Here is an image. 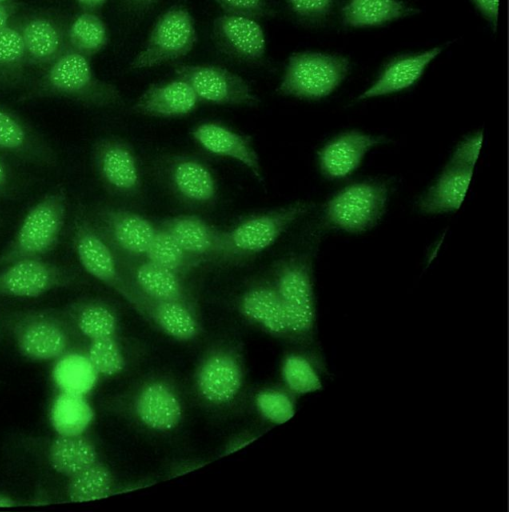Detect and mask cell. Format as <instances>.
<instances>
[{
    "instance_id": "1",
    "label": "cell",
    "mask_w": 509,
    "mask_h": 512,
    "mask_svg": "<svg viewBox=\"0 0 509 512\" xmlns=\"http://www.w3.org/2000/svg\"><path fill=\"white\" fill-rule=\"evenodd\" d=\"M48 98L68 99L95 108L112 107L123 102L118 87L97 77L89 59L70 49L43 69L36 79L28 82L18 102Z\"/></svg>"
},
{
    "instance_id": "2",
    "label": "cell",
    "mask_w": 509,
    "mask_h": 512,
    "mask_svg": "<svg viewBox=\"0 0 509 512\" xmlns=\"http://www.w3.org/2000/svg\"><path fill=\"white\" fill-rule=\"evenodd\" d=\"M5 326L18 352L33 362H55L76 347L78 334L62 309L14 311Z\"/></svg>"
},
{
    "instance_id": "3",
    "label": "cell",
    "mask_w": 509,
    "mask_h": 512,
    "mask_svg": "<svg viewBox=\"0 0 509 512\" xmlns=\"http://www.w3.org/2000/svg\"><path fill=\"white\" fill-rule=\"evenodd\" d=\"M68 194L57 185L29 208L16 232L0 252V269L20 259L43 257L61 238L67 216Z\"/></svg>"
},
{
    "instance_id": "4",
    "label": "cell",
    "mask_w": 509,
    "mask_h": 512,
    "mask_svg": "<svg viewBox=\"0 0 509 512\" xmlns=\"http://www.w3.org/2000/svg\"><path fill=\"white\" fill-rule=\"evenodd\" d=\"M71 240L82 268L92 277L112 288L134 305L138 298L121 269L118 256L102 235L89 209L77 203L71 225Z\"/></svg>"
},
{
    "instance_id": "5",
    "label": "cell",
    "mask_w": 509,
    "mask_h": 512,
    "mask_svg": "<svg viewBox=\"0 0 509 512\" xmlns=\"http://www.w3.org/2000/svg\"><path fill=\"white\" fill-rule=\"evenodd\" d=\"M272 284L282 301L289 336L310 337L316 327V302L309 259L297 255L279 261Z\"/></svg>"
},
{
    "instance_id": "6",
    "label": "cell",
    "mask_w": 509,
    "mask_h": 512,
    "mask_svg": "<svg viewBox=\"0 0 509 512\" xmlns=\"http://www.w3.org/2000/svg\"><path fill=\"white\" fill-rule=\"evenodd\" d=\"M349 65L348 58L342 55L293 53L288 58L277 92L300 99L325 98L343 82Z\"/></svg>"
},
{
    "instance_id": "7",
    "label": "cell",
    "mask_w": 509,
    "mask_h": 512,
    "mask_svg": "<svg viewBox=\"0 0 509 512\" xmlns=\"http://www.w3.org/2000/svg\"><path fill=\"white\" fill-rule=\"evenodd\" d=\"M389 193L390 186L384 181L363 180L349 184L325 203V220L342 231L363 233L383 217Z\"/></svg>"
},
{
    "instance_id": "8",
    "label": "cell",
    "mask_w": 509,
    "mask_h": 512,
    "mask_svg": "<svg viewBox=\"0 0 509 512\" xmlns=\"http://www.w3.org/2000/svg\"><path fill=\"white\" fill-rule=\"evenodd\" d=\"M312 208L308 202L293 204L243 219L225 230L228 264L238 263L271 245L299 218Z\"/></svg>"
},
{
    "instance_id": "9",
    "label": "cell",
    "mask_w": 509,
    "mask_h": 512,
    "mask_svg": "<svg viewBox=\"0 0 509 512\" xmlns=\"http://www.w3.org/2000/svg\"><path fill=\"white\" fill-rule=\"evenodd\" d=\"M197 42L195 22L182 6L166 10L155 22L143 49L130 62L132 69L156 67L186 56Z\"/></svg>"
},
{
    "instance_id": "10",
    "label": "cell",
    "mask_w": 509,
    "mask_h": 512,
    "mask_svg": "<svg viewBox=\"0 0 509 512\" xmlns=\"http://www.w3.org/2000/svg\"><path fill=\"white\" fill-rule=\"evenodd\" d=\"M83 283L73 269L43 259L25 258L0 269V296L38 298L50 291L67 289Z\"/></svg>"
},
{
    "instance_id": "11",
    "label": "cell",
    "mask_w": 509,
    "mask_h": 512,
    "mask_svg": "<svg viewBox=\"0 0 509 512\" xmlns=\"http://www.w3.org/2000/svg\"><path fill=\"white\" fill-rule=\"evenodd\" d=\"M174 72L194 91L200 101L255 107L259 97L238 74L215 65L177 64Z\"/></svg>"
},
{
    "instance_id": "12",
    "label": "cell",
    "mask_w": 509,
    "mask_h": 512,
    "mask_svg": "<svg viewBox=\"0 0 509 512\" xmlns=\"http://www.w3.org/2000/svg\"><path fill=\"white\" fill-rule=\"evenodd\" d=\"M89 213L117 256L145 255L157 225L136 212L107 204L96 205Z\"/></svg>"
},
{
    "instance_id": "13",
    "label": "cell",
    "mask_w": 509,
    "mask_h": 512,
    "mask_svg": "<svg viewBox=\"0 0 509 512\" xmlns=\"http://www.w3.org/2000/svg\"><path fill=\"white\" fill-rule=\"evenodd\" d=\"M68 23L54 10H37L17 16L30 67L43 70L68 50Z\"/></svg>"
},
{
    "instance_id": "14",
    "label": "cell",
    "mask_w": 509,
    "mask_h": 512,
    "mask_svg": "<svg viewBox=\"0 0 509 512\" xmlns=\"http://www.w3.org/2000/svg\"><path fill=\"white\" fill-rule=\"evenodd\" d=\"M92 161L108 190L127 197L139 195L142 188L139 165L125 141L116 138L96 140L92 146Z\"/></svg>"
},
{
    "instance_id": "15",
    "label": "cell",
    "mask_w": 509,
    "mask_h": 512,
    "mask_svg": "<svg viewBox=\"0 0 509 512\" xmlns=\"http://www.w3.org/2000/svg\"><path fill=\"white\" fill-rule=\"evenodd\" d=\"M121 269L138 300L181 302L192 306V296L183 277L147 258L120 257Z\"/></svg>"
},
{
    "instance_id": "16",
    "label": "cell",
    "mask_w": 509,
    "mask_h": 512,
    "mask_svg": "<svg viewBox=\"0 0 509 512\" xmlns=\"http://www.w3.org/2000/svg\"><path fill=\"white\" fill-rule=\"evenodd\" d=\"M38 167L57 164V154L47 140L15 111L0 104V153Z\"/></svg>"
},
{
    "instance_id": "17",
    "label": "cell",
    "mask_w": 509,
    "mask_h": 512,
    "mask_svg": "<svg viewBox=\"0 0 509 512\" xmlns=\"http://www.w3.org/2000/svg\"><path fill=\"white\" fill-rule=\"evenodd\" d=\"M159 225L189 253L204 264H228L225 230H221L197 215H177L163 219Z\"/></svg>"
},
{
    "instance_id": "18",
    "label": "cell",
    "mask_w": 509,
    "mask_h": 512,
    "mask_svg": "<svg viewBox=\"0 0 509 512\" xmlns=\"http://www.w3.org/2000/svg\"><path fill=\"white\" fill-rule=\"evenodd\" d=\"M386 142L383 136L358 130L342 132L318 152V164L328 179H343L352 174L372 148Z\"/></svg>"
},
{
    "instance_id": "19",
    "label": "cell",
    "mask_w": 509,
    "mask_h": 512,
    "mask_svg": "<svg viewBox=\"0 0 509 512\" xmlns=\"http://www.w3.org/2000/svg\"><path fill=\"white\" fill-rule=\"evenodd\" d=\"M167 183L179 199L195 207L212 205L217 197V185L209 168L188 156H175L166 161Z\"/></svg>"
},
{
    "instance_id": "20",
    "label": "cell",
    "mask_w": 509,
    "mask_h": 512,
    "mask_svg": "<svg viewBox=\"0 0 509 512\" xmlns=\"http://www.w3.org/2000/svg\"><path fill=\"white\" fill-rule=\"evenodd\" d=\"M192 137L206 151L233 159L246 167L258 181L264 180L260 159L250 136L219 123L205 122L193 129Z\"/></svg>"
},
{
    "instance_id": "21",
    "label": "cell",
    "mask_w": 509,
    "mask_h": 512,
    "mask_svg": "<svg viewBox=\"0 0 509 512\" xmlns=\"http://www.w3.org/2000/svg\"><path fill=\"white\" fill-rule=\"evenodd\" d=\"M213 36L223 51L243 61L257 62L265 56V34L255 19L220 15L213 22Z\"/></svg>"
},
{
    "instance_id": "22",
    "label": "cell",
    "mask_w": 509,
    "mask_h": 512,
    "mask_svg": "<svg viewBox=\"0 0 509 512\" xmlns=\"http://www.w3.org/2000/svg\"><path fill=\"white\" fill-rule=\"evenodd\" d=\"M200 100L192 88L178 78L150 85L135 101L132 111L137 114L171 118L191 113Z\"/></svg>"
},
{
    "instance_id": "23",
    "label": "cell",
    "mask_w": 509,
    "mask_h": 512,
    "mask_svg": "<svg viewBox=\"0 0 509 512\" xmlns=\"http://www.w3.org/2000/svg\"><path fill=\"white\" fill-rule=\"evenodd\" d=\"M196 384L200 395L216 405L232 401L242 386V371L236 359L226 353H215L201 364Z\"/></svg>"
},
{
    "instance_id": "24",
    "label": "cell",
    "mask_w": 509,
    "mask_h": 512,
    "mask_svg": "<svg viewBox=\"0 0 509 512\" xmlns=\"http://www.w3.org/2000/svg\"><path fill=\"white\" fill-rule=\"evenodd\" d=\"M135 411L139 420L155 431H170L180 423L182 405L176 393L163 382H151L139 392Z\"/></svg>"
},
{
    "instance_id": "25",
    "label": "cell",
    "mask_w": 509,
    "mask_h": 512,
    "mask_svg": "<svg viewBox=\"0 0 509 512\" xmlns=\"http://www.w3.org/2000/svg\"><path fill=\"white\" fill-rule=\"evenodd\" d=\"M442 51L434 47L421 53L396 58L384 68L376 81L358 97L365 100L405 90L414 85Z\"/></svg>"
},
{
    "instance_id": "26",
    "label": "cell",
    "mask_w": 509,
    "mask_h": 512,
    "mask_svg": "<svg viewBox=\"0 0 509 512\" xmlns=\"http://www.w3.org/2000/svg\"><path fill=\"white\" fill-rule=\"evenodd\" d=\"M473 170L448 163L419 198L418 209L425 214H443L458 210L467 194Z\"/></svg>"
},
{
    "instance_id": "27",
    "label": "cell",
    "mask_w": 509,
    "mask_h": 512,
    "mask_svg": "<svg viewBox=\"0 0 509 512\" xmlns=\"http://www.w3.org/2000/svg\"><path fill=\"white\" fill-rule=\"evenodd\" d=\"M62 310L78 336L88 341L115 337L117 315L106 302L81 298L68 303Z\"/></svg>"
},
{
    "instance_id": "28",
    "label": "cell",
    "mask_w": 509,
    "mask_h": 512,
    "mask_svg": "<svg viewBox=\"0 0 509 512\" xmlns=\"http://www.w3.org/2000/svg\"><path fill=\"white\" fill-rule=\"evenodd\" d=\"M50 467L59 475L69 478L98 460V452L93 441L83 434H57L46 448Z\"/></svg>"
},
{
    "instance_id": "29",
    "label": "cell",
    "mask_w": 509,
    "mask_h": 512,
    "mask_svg": "<svg viewBox=\"0 0 509 512\" xmlns=\"http://www.w3.org/2000/svg\"><path fill=\"white\" fill-rule=\"evenodd\" d=\"M241 313L276 336H289L283 305L272 283H259L249 288L239 303Z\"/></svg>"
},
{
    "instance_id": "30",
    "label": "cell",
    "mask_w": 509,
    "mask_h": 512,
    "mask_svg": "<svg viewBox=\"0 0 509 512\" xmlns=\"http://www.w3.org/2000/svg\"><path fill=\"white\" fill-rule=\"evenodd\" d=\"M29 67L16 18L0 30V91L25 87Z\"/></svg>"
},
{
    "instance_id": "31",
    "label": "cell",
    "mask_w": 509,
    "mask_h": 512,
    "mask_svg": "<svg viewBox=\"0 0 509 512\" xmlns=\"http://www.w3.org/2000/svg\"><path fill=\"white\" fill-rule=\"evenodd\" d=\"M418 12L400 0H347L342 18L345 25L361 28L383 25Z\"/></svg>"
},
{
    "instance_id": "32",
    "label": "cell",
    "mask_w": 509,
    "mask_h": 512,
    "mask_svg": "<svg viewBox=\"0 0 509 512\" xmlns=\"http://www.w3.org/2000/svg\"><path fill=\"white\" fill-rule=\"evenodd\" d=\"M52 377L59 391L86 396L99 375L85 353L74 350L55 361Z\"/></svg>"
},
{
    "instance_id": "33",
    "label": "cell",
    "mask_w": 509,
    "mask_h": 512,
    "mask_svg": "<svg viewBox=\"0 0 509 512\" xmlns=\"http://www.w3.org/2000/svg\"><path fill=\"white\" fill-rule=\"evenodd\" d=\"M50 419L57 434H83L94 419V410L85 396L59 391L51 406Z\"/></svg>"
},
{
    "instance_id": "34",
    "label": "cell",
    "mask_w": 509,
    "mask_h": 512,
    "mask_svg": "<svg viewBox=\"0 0 509 512\" xmlns=\"http://www.w3.org/2000/svg\"><path fill=\"white\" fill-rule=\"evenodd\" d=\"M108 42L107 27L98 13L82 11L68 23V49L88 59L105 49Z\"/></svg>"
},
{
    "instance_id": "35",
    "label": "cell",
    "mask_w": 509,
    "mask_h": 512,
    "mask_svg": "<svg viewBox=\"0 0 509 512\" xmlns=\"http://www.w3.org/2000/svg\"><path fill=\"white\" fill-rule=\"evenodd\" d=\"M144 257L182 277L204 264L202 260L185 250L160 225H157Z\"/></svg>"
},
{
    "instance_id": "36",
    "label": "cell",
    "mask_w": 509,
    "mask_h": 512,
    "mask_svg": "<svg viewBox=\"0 0 509 512\" xmlns=\"http://www.w3.org/2000/svg\"><path fill=\"white\" fill-rule=\"evenodd\" d=\"M281 375L289 392L308 395L323 389V366L319 359L301 353L285 356Z\"/></svg>"
},
{
    "instance_id": "37",
    "label": "cell",
    "mask_w": 509,
    "mask_h": 512,
    "mask_svg": "<svg viewBox=\"0 0 509 512\" xmlns=\"http://www.w3.org/2000/svg\"><path fill=\"white\" fill-rule=\"evenodd\" d=\"M114 478L109 468L97 461L67 478L65 494L69 502L82 503L106 498L113 493Z\"/></svg>"
},
{
    "instance_id": "38",
    "label": "cell",
    "mask_w": 509,
    "mask_h": 512,
    "mask_svg": "<svg viewBox=\"0 0 509 512\" xmlns=\"http://www.w3.org/2000/svg\"><path fill=\"white\" fill-rule=\"evenodd\" d=\"M142 304H149L152 317L169 336L181 341H188L197 336L199 325L190 306L181 302H155L144 299Z\"/></svg>"
},
{
    "instance_id": "39",
    "label": "cell",
    "mask_w": 509,
    "mask_h": 512,
    "mask_svg": "<svg viewBox=\"0 0 509 512\" xmlns=\"http://www.w3.org/2000/svg\"><path fill=\"white\" fill-rule=\"evenodd\" d=\"M85 355L99 376L112 377L124 370L125 359L115 337L89 341Z\"/></svg>"
},
{
    "instance_id": "40",
    "label": "cell",
    "mask_w": 509,
    "mask_h": 512,
    "mask_svg": "<svg viewBox=\"0 0 509 512\" xmlns=\"http://www.w3.org/2000/svg\"><path fill=\"white\" fill-rule=\"evenodd\" d=\"M255 405L263 418L276 425L285 424L296 413L292 395L278 389L260 391L255 397Z\"/></svg>"
},
{
    "instance_id": "41",
    "label": "cell",
    "mask_w": 509,
    "mask_h": 512,
    "mask_svg": "<svg viewBox=\"0 0 509 512\" xmlns=\"http://www.w3.org/2000/svg\"><path fill=\"white\" fill-rule=\"evenodd\" d=\"M226 14L252 19L268 18L275 11L268 0H214Z\"/></svg>"
},
{
    "instance_id": "42",
    "label": "cell",
    "mask_w": 509,
    "mask_h": 512,
    "mask_svg": "<svg viewBox=\"0 0 509 512\" xmlns=\"http://www.w3.org/2000/svg\"><path fill=\"white\" fill-rule=\"evenodd\" d=\"M482 143V132H476L466 137L457 145L448 163L474 169L482 148Z\"/></svg>"
},
{
    "instance_id": "43",
    "label": "cell",
    "mask_w": 509,
    "mask_h": 512,
    "mask_svg": "<svg viewBox=\"0 0 509 512\" xmlns=\"http://www.w3.org/2000/svg\"><path fill=\"white\" fill-rule=\"evenodd\" d=\"M298 17L309 21H322L333 8L334 0H286Z\"/></svg>"
},
{
    "instance_id": "44",
    "label": "cell",
    "mask_w": 509,
    "mask_h": 512,
    "mask_svg": "<svg viewBox=\"0 0 509 512\" xmlns=\"http://www.w3.org/2000/svg\"><path fill=\"white\" fill-rule=\"evenodd\" d=\"M483 18L496 31L499 16V0H471Z\"/></svg>"
},
{
    "instance_id": "45",
    "label": "cell",
    "mask_w": 509,
    "mask_h": 512,
    "mask_svg": "<svg viewBox=\"0 0 509 512\" xmlns=\"http://www.w3.org/2000/svg\"><path fill=\"white\" fill-rule=\"evenodd\" d=\"M21 3L9 0L0 2V30L9 25L20 14Z\"/></svg>"
},
{
    "instance_id": "46",
    "label": "cell",
    "mask_w": 509,
    "mask_h": 512,
    "mask_svg": "<svg viewBox=\"0 0 509 512\" xmlns=\"http://www.w3.org/2000/svg\"><path fill=\"white\" fill-rule=\"evenodd\" d=\"M12 181V171L0 153V197L4 195L10 187Z\"/></svg>"
},
{
    "instance_id": "47",
    "label": "cell",
    "mask_w": 509,
    "mask_h": 512,
    "mask_svg": "<svg viewBox=\"0 0 509 512\" xmlns=\"http://www.w3.org/2000/svg\"><path fill=\"white\" fill-rule=\"evenodd\" d=\"M79 8L84 12L99 13L107 0H75Z\"/></svg>"
},
{
    "instance_id": "48",
    "label": "cell",
    "mask_w": 509,
    "mask_h": 512,
    "mask_svg": "<svg viewBox=\"0 0 509 512\" xmlns=\"http://www.w3.org/2000/svg\"><path fill=\"white\" fill-rule=\"evenodd\" d=\"M19 504L20 503L18 502V500H16L12 496L0 492V507L1 508L16 507Z\"/></svg>"
},
{
    "instance_id": "49",
    "label": "cell",
    "mask_w": 509,
    "mask_h": 512,
    "mask_svg": "<svg viewBox=\"0 0 509 512\" xmlns=\"http://www.w3.org/2000/svg\"><path fill=\"white\" fill-rule=\"evenodd\" d=\"M128 4L133 6L134 8L143 9L151 6L157 0H126Z\"/></svg>"
},
{
    "instance_id": "50",
    "label": "cell",
    "mask_w": 509,
    "mask_h": 512,
    "mask_svg": "<svg viewBox=\"0 0 509 512\" xmlns=\"http://www.w3.org/2000/svg\"><path fill=\"white\" fill-rule=\"evenodd\" d=\"M6 1H9V0H0V2H6Z\"/></svg>"
}]
</instances>
